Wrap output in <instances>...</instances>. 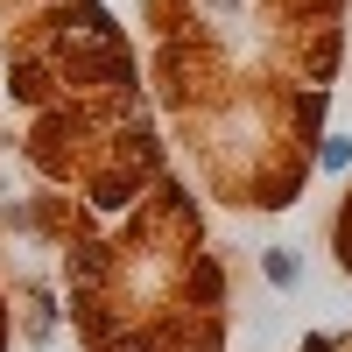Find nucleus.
<instances>
[{
    "mask_svg": "<svg viewBox=\"0 0 352 352\" xmlns=\"http://www.w3.org/2000/svg\"><path fill=\"white\" fill-rule=\"evenodd\" d=\"M268 282H282V289L296 282V254H289V247H275V254H268Z\"/></svg>",
    "mask_w": 352,
    "mask_h": 352,
    "instance_id": "nucleus-1",
    "label": "nucleus"
},
{
    "mask_svg": "<svg viewBox=\"0 0 352 352\" xmlns=\"http://www.w3.org/2000/svg\"><path fill=\"white\" fill-rule=\"evenodd\" d=\"M352 162V141H324V169H345Z\"/></svg>",
    "mask_w": 352,
    "mask_h": 352,
    "instance_id": "nucleus-2",
    "label": "nucleus"
}]
</instances>
